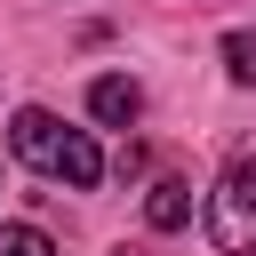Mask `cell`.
<instances>
[{
    "label": "cell",
    "mask_w": 256,
    "mask_h": 256,
    "mask_svg": "<svg viewBox=\"0 0 256 256\" xmlns=\"http://www.w3.org/2000/svg\"><path fill=\"white\" fill-rule=\"evenodd\" d=\"M8 144H16L24 168H40V176H56V184H72V192H96V176H104V152H96L80 128H64L56 112H40V104L16 112Z\"/></svg>",
    "instance_id": "obj_1"
},
{
    "label": "cell",
    "mask_w": 256,
    "mask_h": 256,
    "mask_svg": "<svg viewBox=\"0 0 256 256\" xmlns=\"http://www.w3.org/2000/svg\"><path fill=\"white\" fill-rule=\"evenodd\" d=\"M208 240L224 256H248L256 248V152H240L216 176V192H208Z\"/></svg>",
    "instance_id": "obj_2"
},
{
    "label": "cell",
    "mask_w": 256,
    "mask_h": 256,
    "mask_svg": "<svg viewBox=\"0 0 256 256\" xmlns=\"http://www.w3.org/2000/svg\"><path fill=\"white\" fill-rule=\"evenodd\" d=\"M144 224H152V232H184V224H192V184H184V176H160V184L144 192Z\"/></svg>",
    "instance_id": "obj_3"
},
{
    "label": "cell",
    "mask_w": 256,
    "mask_h": 256,
    "mask_svg": "<svg viewBox=\"0 0 256 256\" xmlns=\"http://www.w3.org/2000/svg\"><path fill=\"white\" fill-rule=\"evenodd\" d=\"M88 112H96V120H104V128H128V120H136V112H144V88H136V80H120V72H112V80H96V88H88Z\"/></svg>",
    "instance_id": "obj_4"
},
{
    "label": "cell",
    "mask_w": 256,
    "mask_h": 256,
    "mask_svg": "<svg viewBox=\"0 0 256 256\" xmlns=\"http://www.w3.org/2000/svg\"><path fill=\"white\" fill-rule=\"evenodd\" d=\"M0 256H56V240L40 224H0Z\"/></svg>",
    "instance_id": "obj_5"
},
{
    "label": "cell",
    "mask_w": 256,
    "mask_h": 256,
    "mask_svg": "<svg viewBox=\"0 0 256 256\" xmlns=\"http://www.w3.org/2000/svg\"><path fill=\"white\" fill-rule=\"evenodd\" d=\"M224 72L256 88V32H232V40H224Z\"/></svg>",
    "instance_id": "obj_6"
},
{
    "label": "cell",
    "mask_w": 256,
    "mask_h": 256,
    "mask_svg": "<svg viewBox=\"0 0 256 256\" xmlns=\"http://www.w3.org/2000/svg\"><path fill=\"white\" fill-rule=\"evenodd\" d=\"M120 256H144V248H120Z\"/></svg>",
    "instance_id": "obj_7"
},
{
    "label": "cell",
    "mask_w": 256,
    "mask_h": 256,
    "mask_svg": "<svg viewBox=\"0 0 256 256\" xmlns=\"http://www.w3.org/2000/svg\"><path fill=\"white\" fill-rule=\"evenodd\" d=\"M248 256H256V248H248Z\"/></svg>",
    "instance_id": "obj_8"
}]
</instances>
